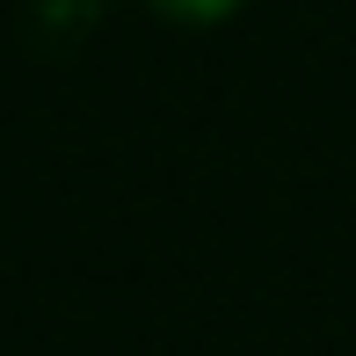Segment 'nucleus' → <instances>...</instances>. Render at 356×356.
I'll return each instance as SVG.
<instances>
[{"label":"nucleus","mask_w":356,"mask_h":356,"mask_svg":"<svg viewBox=\"0 0 356 356\" xmlns=\"http://www.w3.org/2000/svg\"><path fill=\"white\" fill-rule=\"evenodd\" d=\"M160 15H175V22H218V15H233L240 0H153Z\"/></svg>","instance_id":"1"}]
</instances>
